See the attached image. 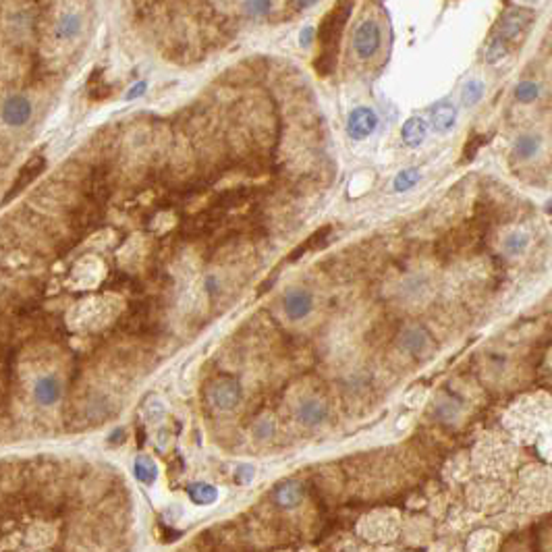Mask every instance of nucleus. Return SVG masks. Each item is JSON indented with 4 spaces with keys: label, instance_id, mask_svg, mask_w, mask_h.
<instances>
[{
    "label": "nucleus",
    "instance_id": "1",
    "mask_svg": "<svg viewBox=\"0 0 552 552\" xmlns=\"http://www.w3.org/2000/svg\"><path fill=\"white\" fill-rule=\"evenodd\" d=\"M353 11V4H334L318 27V40H320V54L339 56V44L343 29L349 21V15Z\"/></svg>",
    "mask_w": 552,
    "mask_h": 552
},
{
    "label": "nucleus",
    "instance_id": "2",
    "mask_svg": "<svg viewBox=\"0 0 552 552\" xmlns=\"http://www.w3.org/2000/svg\"><path fill=\"white\" fill-rule=\"evenodd\" d=\"M208 399L218 412H232L243 399L241 384L230 376H223V378H218L210 384Z\"/></svg>",
    "mask_w": 552,
    "mask_h": 552
},
{
    "label": "nucleus",
    "instance_id": "3",
    "mask_svg": "<svg viewBox=\"0 0 552 552\" xmlns=\"http://www.w3.org/2000/svg\"><path fill=\"white\" fill-rule=\"evenodd\" d=\"M399 347L414 360H428L436 351L432 334L421 326H409L399 336Z\"/></svg>",
    "mask_w": 552,
    "mask_h": 552
},
{
    "label": "nucleus",
    "instance_id": "4",
    "mask_svg": "<svg viewBox=\"0 0 552 552\" xmlns=\"http://www.w3.org/2000/svg\"><path fill=\"white\" fill-rule=\"evenodd\" d=\"M532 11L521 8V6H511L506 13H503L501 21H499V38L508 42L519 40L532 25Z\"/></svg>",
    "mask_w": 552,
    "mask_h": 552
},
{
    "label": "nucleus",
    "instance_id": "5",
    "mask_svg": "<svg viewBox=\"0 0 552 552\" xmlns=\"http://www.w3.org/2000/svg\"><path fill=\"white\" fill-rule=\"evenodd\" d=\"M380 44H382V32L378 27L376 21H364L357 25L355 34H353V48L357 52L360 58H372L378 50H380Z\"/></svg>",
    "mask_w": 552,
    "mask_h": 552
},
{
    "label": "nucleus",
    "instance_id": "6",
    "mask_svg": "<svg viewBox=\"0 0 552 552\" xmlns=\"http://www.w3.org/2000/svg\"><path fill=\"white\" fill-rule=\"evenodd\" d=\"M32 112H34V106L25 96H11L2 102V108H0V117L8 127L27 125L32 119Z\"/></svg>",
    "mask_w": 552,
    "mask_h": 552
},
{
    "label": "nucleus",
    "instance_id": "7",
    "mask_svg": "<svg viewBox=\"0 0 552 552\" xmlns=\"http://www.w3.org/2000/svg\"><path fill=\"white\" fill-rule=\"evenodd\" d=\"M376 127H378V114L368 106H357L355 110H351L347 119V133L355 141L368 138L369 133L376 131Z\"/></svg>",
    "mask_w": 552,
    "mask_h": 552
},
{
    "label": "nucleus",
    "instance_id": "8",
    "mask_svg": "<svg viewBox=\"0 0 552 552\" xmlns=\"http://www.w3.org/2000/svg\"><path fill=\"white\" fill-rule=\"evenodd\" d=\"M314 310V295L308 291V289H291L287 295H284V312L289 318L293 320H301L305 316H310Z\"/></svg>",
    "mask_w": 552,
    "mask_h": 552
},
{
    "label": "nucleus",
    "instance_id": "9",
    "mask_svg": "<svg viewBox=\"0 0 552 552\" xmlns=\"http://www.w3.org/2000/svg\"><path fill=\"white\" fill-rule=\"evenodd\" d=\"M272 499H275V505L280 506V508H287V511L297 508V506L301 505V501H303V488H301L299 482L287 480V482L276 486L275 492H272Z\"/></svg>",
    "mask_w": 552,
    "mask_h": 552
},
{
    "label": "nucleus",
    "instance_id": "10",
    "mask_svg": "<svg viewBox=\"0 0 552 552\" xmlns=\"http://www.w3.org/2000/svg\"><path fill=\"white\" fill-rule=\"evenodd\" d=\"M297 419L308 428H316L328 419V407L320 399H305L297 407Z\"/></svg>",
    "mask_w": 552,
    "mask_h": 552
},
{
    "label": "nucleus",
    "instance_id": "11",
    "mask_svg": "<svg viewBox=\"0 0 552 552\" xmlns=\"http://www.w3.org/2000/svg\"><path fill=\"white\" fill-rule=\"evenodd\" d=\"M60 395H63V386H60L58 378H54V376H42L34 384V399H36V403H40L44 407L54 405L60 399Z\"/></svg>",
    "mask_w": 552,
    "mask_h": 552
},
{
    "label": "nucleus",
    "instance_id": "12",
    "mask_svg": "<svg viewBox=\"0 0 552 552\" xmlns=\"http://www.w3.org/2000/svg\"><path fill=\"white\" fill-rule=\"evenodd\" d=\"M430 119L438 133H449L457 123V108L449 100H442L436 106H432Z\"/></svg>",
    "mask_w": 552,
    "mask_h": 552
},
{
    "label": "nucleus",
    "instance_id": "13",
    "mask_svg": "<svg viewBox=\"0 0 552 552\" xmlns=\"http://www.w3.org/2000/svg\"><path fill=\"white\" fill-rule=\"evenodd\" d=\"M428 136V123L421 117H412L401 127V138L407 147H419Z\"/></svg>",
    "mask_w": 552,
    "mask_h": 552
},
{
    "label": "nucleus",
    "instance_id": "14",
    "mask_svg": "<svg viewBox=\"0 0 552 552\" xmlns=\"http://www.w3.org/2000/svg\"><path fill=\"white\" fill-rule=\"evenodd\" d=\"M187 497L197 506H210L218 501V488L208 482H193L187 488Z\"/></svg>",
    "mask_w": 552,
    "mask_h": 552
},
{
    "label": "nucleus",
    "instance_id": "15",
    "mask_svg": "<svg viewBox=\"0 0 552 552\" xmlns=\"http://www.w3.org/2000/svg\"><path fill=\"white\" fill-rule=\"evenodd\" d=\"M81 25H84L81 15H77V13H65V15H60L58 21H56V36L63 38V40H71V38H75V36L81 32Z\"/></svg>",
    "mask_w": 552,
    "mask_h": 552
},
{
    "label": "nucleus",
    "instance_id": "16",
    "mask_svg": "<svg viewBox=\"0 0 552 552\" xmlns=\"http://www.w3.org/2000/svg\"><path fill=\"white\" fill-rule=\"evenodd\" d=\"M540 152V138L534 136V133H523L515 139V145H513V154L519 158V160H530L534 158L536 154Z\"/></svg>",
    "mask_w": 552,
    "mask_h": 552
},
{
    "label": "nucleus",
    "instance_id": "17",
    "mask_svg": "<svg viewBox=\"0 0 552 552\" xmlns=\"http://www.w3.org/2000/svg\"><path fill=\"white\" fill-rule=\"evenodd\" d=\"M133 473H136V478H138L141 484L152 486V484L156 482V478H158V465L154 463L152 457L139 455L136 463H133Z\"/></svg>",
    "mask_w": 552,
    "mask_h": 552
},
{
    "label": "nucleus",
    "instance_id": "18",
    "mask_svg": "<svg viewBox=\"0 0 552 552\" xmlns=\"http://www.w3.org/2000/svg\"><path fill=\"white\" fill-rule=\"evenodd\" d=\"M527 247H530V235L523 232V230H513V232H508L505 237V241H503V251H505L508 258L521 256Z\"/></svg>",
    "mask_w": 552,
    "mask_h": 552
},
{
    "label": "nucleus",
    "instance_id": "19",
    "mask_svg": "<svg viewBox=\"0 0 552 552\" xmlns=\"http://www.w3.org/2000/svg\"><path fill=\"white\" fill-rule=\"evenodd\" d=\"M330 227H324V229L316 230L305 243H301L299 247H297V251H293L291 254V262H295V260H299L305 251H314V249H322V245H326L328 243V237H330Z\"/></svg>",
    "mask_w": 552,
    "mask_h": 552
},
{
    "label": "nucleus",
    "instance_id": "20",
    "mask_svg": "<svg viewBox=\"0 0 552 552\" xmlns=\"http://www.w3.org/2000/svg\"><path fill=\"white\" fill-rule=\"evenodd\" d=\"M419 179H421V173H419V169L409 166V169L401 171V173L395 177V181H393V189H395L397 193H405V191L414 189L415 185L419 183Z\"/></svg>",
    "mask_w": 552,
    "mask_h": 552
},
{
    "label": "nucleus",
    "instance_id": "21",
    "mask_svg": "<svg viewBox=\"0 0 552 552\" xmlns=\"http://www.w3.org/2000/svg\"><path fill=\"white\" fill-rule=\"evenodd\" d=\"M542 92L540 84L538 81H519L517 88H515V100L527 104V102H534Z\"/></svg>",
    "mask_w": 552,
    "mask_h": 552
},
{
    "label": "nucleus",
    "instance_id": "22",
    "mask_svg": "<svg viewBox=\"0 0 552 552\" xmlns=\"http://www.w3.org/2000/svg\"><path fill=\"white\" fill-rule=\"evenodd\" d=\"M506 54H508V44H506L505 40H501L499 36H494L492 42L486 48V63L488 65H497V63H501L505 58Z\"/></svg>",
    "mask_w": 552,
    "mask_h": 552
},
{
    "label": "nucleus",
    "instance_id": "23",
    "mask_svg": "<svg viewBox=\"0 0 552 552\" xmlns=\"http://www.w3.org/2000/svg\"><path fill=\"white\" fill-rule=\"evenodd\" d=\"M490 141V136H480V133H473L471 138L467 139V143L463 145V154H461V162H469L475 158V154L480 152V147L484 143Z\"/></svg>",
    "mask_w": 552,
    "mask_h": 552
},
{
    "label": "nucleus",
    "instance_id": "24",
    "mask_svg": "<svg viewBox=\"0 0 552 552\" xmlns=\"http://www.w3.org/2000/svg\"><path fill=\"white\" fill-rule=\"evenodd\" d=\"M482 96H484V84L473 79V81L465 84V88L461 92V100H463L465 106H473V104H478L482 100Z\"/></svg>",
    "mask_w": 552,
    "mask_h": 552
},
{
    "label": "nucleus",
    "instance_id": "25",
    "mask_svg": "<svg viewBox=\"0 0 552 552\" xmlns=\"http://www.w3.org/2000/svg\"><path fill=\"white\" fill-rule=\"evenodd\" d=\"M272 434H275V421H272L270 417H262V419L256 421V426H254V436H256L258 440H268Z\"/></svg>",
    "mask_w": 552,
    "mask_h": 552
},
{
    "label": "nucleus",
    "instance_id": "26",
    "mask_svg": "<svg viewBox=\"0 0 552 552\" xmlns=\"http://www.w3.org/2000/svg\"><path fill=\"white\" fill-rule=\"evenodd\" d=\"M243 8L249 13V17H264V15H268L275 6H272V2H260V0H256V2H245Z\"/></svg>",
    "mask_w": 552,
    "mask_h": 552
},
{
    "label": "nucleus",
    "instance_id": "27",
    "mask_svg": "<svg viewBox=\"0 0 552 552\" xmlns=\"http://www.w3.org/2000/svg\"><path fill=\"white\" fill-rule=\"evenodd\" d=\"M254 473H256V469H254L251 465H241V467L237 469V482L247 484V482L254 478Z\"/></svg>",
    "mask_w": 552,
    "mask_h": 552
},
{
    "label": "nucleus",
    "instance_id": "28",
    "mask_svg": "<svg viewBox=\"0 0 552 552\" xmlns=\"http://www.w3.org/2000/svg\"><path fill=\"white\" fill-rule=\"evenodd\" d=\"M314 36H316V29H314V27H305V29L301 32V36H299V46L301 48L312 46Z\"/></svg>",
    "mask_w": 552,
    "mask_h": 552
},
{
    "label": "nucleus",
    "instance_id": "29",
    "mask_svg": "<svg viewBox=\"0 0 552 552\" xmlns=\"http://www.w3.org/2000/svg\"><path fill=\"white\" fill-rule=\"evenodd\" d=\"M145 90H147V84L145 81H138L129 92H127V96H125V100H136V98H139V96H143L145 93Z\"/></svg>",
    "mask_w": 552,
    "mask_h": 552
},
{
    "label": "nucleus",
    "instance_id": "30",
    "mask_svg": "<svg viewBox=\"0 0 552 552\" xmlns=\"http://www.w3.org/2000/svg\"><path fill=\"white\" fill-rule=\"evenodd\" d=\"M206 291H208L210 295H214V293L218 291V280H216V276H208V278H206Z\"/></svg>",
    "mask_w": 552,
    "mask_h": 552
}]
</instances>
